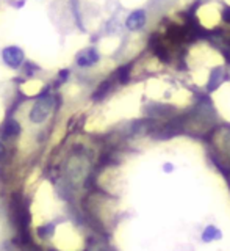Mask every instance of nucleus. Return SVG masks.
<instances>
[{
  "instance_id": "nucleus-1",
  "label": "nucleus",
  "mask_w": 230,
  "mask_h": 251,
  "mask_svg": "<svg viewBox=\"0 0 230 251\" xmlns=\"http://www.w3.org/2000/svg\"><path fill=\"white\" fill-rule=\"evenodd\" d=\"M52 110H53V98L52 96L39 98L30 110V121L35 124L44 123L47 118H49V115L52 113Z\"/></svg>"
},
{
  "instance_id": "nucleus-3",
  "label": "nucleus",
  "mask_w": 230,
  "mask_h": 251,
  "mask_svg": "<svg viewBox=\"0 0 230 251\" xmlns=\"http://www.w3.org/2000/svg\"><path fill=\"white\" fill-rule=\"evenodd\" d=\"M147 22V16L144 10H135L129 14V18L125 19V27L130 31H138L141 28H144Z\"/></svg>"
},
{
  "instance_id": "nucleus-10",
  "label": "nucleus",
  "mask_w": 230,
  "mask_h": 251,
  "mask_svg": "<svg viewBox=\"0 0 230 251\" xmlns=\"http://www.w3.org/2000/svg\"><path fill=\"white\" fill-rule=\"evenodd\" d=\"M223 19H224V22L230 24V6L229 5H226L223 8Z\"/></svg>"
},
{
  "instance_id": "nucleus-4",
  "label": "nucleus",
  "mask_w": 230,
  "mask_h": 251,
  "mask_svg": "<svg viewBox=\"0 0 230 251\" xmlns=\"http://www.w3.org/2000/svg\"><path fill=\"white\" fill-rule=\"evenodd\" d=\"M99 53L96 49H92V47H88V49L82 50L80 53L77 55V65L80 68H90L92 65H96L99 61Z\"/></svg>"
},
{
  "instance_id": "nucleus-5",
  "label": "nucleus",
  "mask_w": 230,
  "mask_h": 251,
  "mask_svg": "<svg viewBox=\"0 0 230 251\" xmlns=\"http://www.w3.org/2000/svg\"><path fill=\"white\" fill-rule=\"evenodd\" d=\"M219 138H221V141H219L221 152H224L226 159L230 162V129H224Z\"/></svg>"
},
{
  "instance_id": "nucleus-6",
  "label": "nucleus",
  "mask_w": 230,
  "mask_h": 251,
  "mask_svg": "<svg viewBox=\"0 0 230 251\" xmlns=\"http://www.w3.org/2000/svg\"><path fill=\"white\" fill-rule=\"evenodd\" d=\"M19 132H21V126L18 121H14V120H10V121H6L5 124V127H3V135L5 137H18L19 135Z\"/></svg>"
},
{
  "instance_id": "nucleus-8",
  "label": "nucleus",
  "mask_w": 230,
  "mask_h": 251,
  "mask_svg": "<svg viewBox=\"0 0 230 251\" xmlns=\"http://www.w3.org/2000/svg\"><path fill=\"white\" fill-rule=\"evenodd\" d=\"M221 237V231L218 229L216 226H207L205 227V231L202 232V240L204 242H211L215 239H219Z\"/></svg>"
},
{
  "instance_id": "nucleus-11",
  "label": "nucleus",
  "mask_w": 230,
  "mask_h": 251,
  "mask_svg": "<svg viewBox=\"0 0 230 251\" xmlns=\"http://www.w3.org/2000/svg\"><path fill=\"white\" fill-rule=\"evenodd\" d=\"M163 168H164V171H172V165H171V163H168V165H164Z\"/></svg>"
},
{
  "instance_id": "nucleus-2",
  "label": "nucleus",
  "mask_w": 230,
  "mask_h": 251,
  "mask_svg": "<svg viewBox=\"0 0 230 251\" xmlns=\"http://www.w3.org/2000/svg\"><path fill=\"white\" fill-rule=\"evenodd\" d=\"M2 57H3V61L6 66H10L13 69H18L22 63H23V50L19 49V47L16 46H10V47H5L3 52H2Z\"/></svg>"
},
{
  "instance_id": "nucleus-9",
  "label": "nucleus",
  "mask_w": 230,
  "mask_h": 251,
  "mask_svg": "<svg viewBox=\"0 0 230 251\" xmlns=\"http://www.w3.org/2000/svg\"><path fill=\"white\" fill-rule=\"evenodd\" d=\"M129 74H130V66L129 65L119 68V71H117L119 82H121V83H127V82H129Z\"/></svg>"
},
{
  "instance_id": "nucleus-12",
  "label": "nucleus",
  "mask_w": 230,
  "mask_h": 251,
  "mask_svg": "<svg viewBox=\"0 0 230 251\" xmlns=\"http://www.w3.org/2000/svg\"><path fill=\"white\" fill-rule=\"evenodd\" d=\"M2 152H3V145L0 143V154H2Z\"/></svg>"
},
{
  "instance_id": "nucleus-7",
  "label": "nucleus",
  "mask_w": 230,
  "mask_h": 251,
  "mask_svg": "<svg viewBox=\"0 0 230 251\" xmlns=\"http://www.w3.org/2000/svg\"><path fill=\"white\" fill-rule=\"evenodd\" d=\"M223 68H216L211 71V75H210V83H208V90L213 91L216 88V86L221 83V80H223Z\"/></svg>"
}]
</instances>
